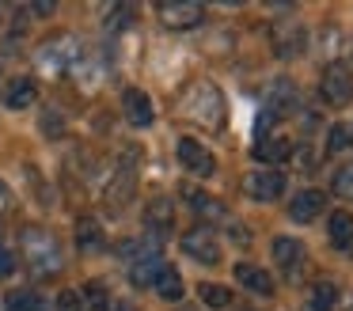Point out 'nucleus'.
Instances as JSON below:
<instances>
[{
    "mask_svg": "<svg viewBox=\"0 0 353 311\" xmlns=\"http://www.w3.org/2000/svg\"><path fill=\"white\" fill-rule=\"evenodd\" d=\"M23 258L39 277H54L61 273V247L50 232H39V228H27L23 232Z\"/></svg>",
    "mask_w": 353,
    "mask_h": 311,
    "instance_id": "f257e3e1",
    "label": "nucleus"
},
{
    "mask_svg": "<svg viewBox=\"0 0 353 311\" xmlns=\"http://www.w3.org/2000/svg\"><path fill=\"white\" fill-rule=\"evenodd\" d=\"M186 114H190L194 121H201L205 129H224V99H221V91L213 88V83H194L190 88V95H186Z\"/></svg>",
    "mask_w": 353,
    "mask_h": 311,
    "instance_id": "f03ea898",
    "label": "nucleus"
},
{
    "mask_svg": "<svg viewBox=\"0 0 353 311\" xmlns=\"http://www.w3.org/2000/svg\"><path fill=\"white\" fill-rule=\"evenodd\" d=\"M319 95L327 99L330 106H345L353 99V68L345 65V61H330V65L323 68Z\"/></svg>",
    "mask_w": 353,
    "mask_h": 311,
    "instance_id": "7ed1b4c3",
    "label": "nucleus"
},
{
    "mask_svg": "<svg viewBox=\"0 0 353 311\" xmlns=\"http://www.w3.org/2000/svg\"><path fill=\"white\" fill-rule=\"evenodd\" d=\"M156 15H160V23L171 30H190L205 19V8L194 4V0H160V4H156Z\"/></svg>",
    "mask_w": 353,
    "mask_h": 311,
    "instance_id": "20e7f679",
    "label": "nucleus"
},
{
    "mask_svg": "<svg viewBox=\"0 0 353 311\" xmlns=\"http://www.w3.org/2000/svg\"><path fill=\"white\" fill-rule=\"evenodd\" d=\"M270 46H274L277 57L289 61V57H300V53H304L307 34H304V27H300L296 19H281V23L270 27Z\"/></svg>",
    "mask_w": 353,
    "mask_h": 311,
    "instance_id": "39448f33",
    "label": "nucleus"
},
{
    "mask_svg": "<svg viewBox=\"0 0 353 311\" xmlns=\"http://www.w3.org/2000/svg\"><path fill=\"white\" fill-rule=\"evenodd\" d=\"M175 152H179V163H183L190 174H198V179L216 174V159H213V152H209L201 141H194V137H179Z\"/></svg>",
    "mask_w": 353,
    "mask_h": 311,
    "instance_id": "423d86ee",
    "label": "nucleus"
},
{
    "mask_svg": "<svg viewBox=\"0 0 353 311\" xmlns=\"http://www.w3.org/2000/svg\"><path fill=\"white\" fill-rule=\"evenodd\" d=\"M72 61H80V46H77V38H69V34H57V38H50V42L39 46V65L42 68H69Z\"/></svg>",
    "mask_w": 353,
    "mask_h": 311,
    "instance_id": "0eeeda50",
    "label": "nucleus"
},
{
    "mask_svg": "<svg viewBox=\"0 0 353 311\" xmlns=\"http://www.w3.org/2000/svg\"><path fill=\"white\" fill-rule=\"evenodd\" d=\"M296 99H300L296 83L285 80V76H277V80L266 88V114H270L274 121H277V118H292V110H296Z\"/></svg>",
    "mask_w": 353,
    "mask_h": 311,
    "instance_id": "6e6552de",
    "label": "nucleus"
},
{
    "mask_svg": "<svg viewBox=\"0 0 353 311\" xmlns=\"http://www.w3.org/2000/svg\"><path fill=\"white\" fill-rule=\"evenodd\" d=\"M183 250L194 258V262H201V265L221 262V243H216V235L209 232V228H194V232H186L183 235Z\"/></svg>",
    "mask_w": 353,
    "mask_h": 311,
    "instance_id": "1a4fd4ad",
    "label": "nucleus"
},
{
    "mask_svg": "<svg viewBox=\"0 0 353 311\" xmlns=\"http://www.w3.org/2000/svg\"><path fill=\"white\" fill-rule=\"evenodd\" d=\"M243 190L254 201H277V197L285 194V174L274 171V167H270V171H251L243 179Z\"/></svg>",
    "mask_w": 353,
    "mask_h": 311,
    "instance_id": "9d476101",
    "label": "nucleus"
},
{
    "mask_svg": "<svg viewBox=\"0 0 353 311\" xmlns=\"http://www.w3.org/2000/svg\"><path fill=\"white\" fill-rule=\"evenodd\" d=\"M274 262L285 265L289 281H296L300 277V265H304V243L292 239V235H277V239H274Z\"/></svg>",
    "mask_w": 353,
    "mask_h": 311,
    "instance_id": "9b49d317",
    "label": "nucleus"
},
{
    "mask_svg": "<svg viewBox=\"0 0 353 311\" xmlns=\"http://www.w3.org/2000/svg\"><path fill=\"white\" fill-rule=\"evenodd\" d=\"M122 110H125V118L133 121V126H141V129H148L156 121V110H152V99L145 95L141 88H130L122 95Z\"/></svg>",
    "mask_w": 353,
    "mask_h": 311,
    "instance_id": "f8f14e48",
    "label": "nucleus"
},
{
    "mask_svg": "<svg viewBox=\"0 0 353 311\" xmlns=\"http://www.w3.org/2000/svg\"><path fill=\"white\" fill-rule=\"evenodd\" d=\"M145 228L160 239V235H168L171 228H175V209H171L168 197H152V201L145 205Z\"/></svg>",
    "mask_w": 353,
    "mask_h": 311,
    "instance_id": "ddd939ff",
    "label": "nucleus"
},
{
    "mask_svg": "<svg viewBox=\"0 0 353 311\" xmlns=\"http://www.w3.org/2000/svg\"><path fill=\"white\" fill-rule=\"evenodd\" d=\"M323 205H327L323 190H300V194L292 197V205H289V217L296 220V224H307V220H315L323 212Z\"/></svg>",
    "mask_w": 353,
    "mask_h": 311,
    "instance_id": "4468645a",
    "label": "nucleus"
},
{
    "mask_svg": "<svg viewBox=\"0 0 353 311\" xmlns=\"http://www.w3.org/2000/svg\"><path fill=\"white\" fill-rule=\"evenodd\" d=\"M34 99H39V83H34L31 76H16V80H8V88H4V103H8L12 110H27V106H34Z\"/></svg>",
    "mask_w": 353,
    "mask_h": 311,
    "instance_id": "2eb2a0df",
    "label": "nucleus"
},
{
    "mask_svg": "<svg viewBox=\"0 0 353 311\" xmlns=\"http://www.w3.org/2000/svg\"><path fill=\"white\" fill-rule=\"evenodd\" d=\"M236 281H239L243 288H251V292H259V296H274V277H270L262 265L239 262V265H236Z\"/></svg>",
    "mask_w": 353,
    "mask_h": 311,
    "instance_id": "dca6fc26",
    "label": "nucleus"
},
{
    "mask_svg": "<svg viewBox=\"0 0 353 311\" xmlns=\"http://www.w3.org/2000/svg\"><path fill=\"white\" fill-rule=\"evenodd\" d=\"M77 247L84 254H95V250L107 247V235H103V224L95 217H80L77 220Z\"/></svg>",
    "mask_w": 353,
    "mask_h": 311,
    "instance_id": "f3484780",
    "label": "nucleus"
},
{
    "mask_svg": "<svg viewBox=\"0 0 353 311\" xmlns=\"http://www.w3.org/2000/svg\"><path fill=\"white\" fill-rule=\"evenodd\" d=\"M183 197L190 201V209L198 212V217H205V220H228V212H224V205L216 201L213 194H201L198 186H183Z\"/></svg>",
    "mask_w": 353,
    "mask_h": 311,
    "instance_id": "a211bd4d",
    "label": "nucleus"
},
{
    "mask_svg": "<svg viewBox=\"0 0 353 311\" xmlns=\"http://www.w3.org/2000/svg\"><path fill=\"white\" fill-rule=\"evenodd\" d=\"M251 156L259 159V163H285V159L292 156V141H285V137H262L251 148Z\"/></svg>",
    "mask_w": 353,
    "mask_h": 311,
    "instance_id": "6ab92c4d",
    "label": "nucleus"
},
{
    "mask_svg": "<svg viewBox=\"0 0 353 311\" xmlns=\"http://www.w3.org/2000/svg\"><path fill=\"white\" fill-rule=\"evenodd\" d=\"M163 258L160 254H148V258H137V262H130V281L137 288H148V285H156V277H160V270H163Z\"/></svg>",
    "mask_w": 353,
    "mask_h": 311,
    "instance_id": "aec40b11",
    "label": "nucleus"
},
{
    "mask_svg": "<svg viewBox=\"0 0 353 311\" xmlns=\"http://www.w3.org/2000/svg\"><path fill=\"white\" fill-rule=\"evenodd\" d=\"M338 303V285L334 281H312V288H307V311H334Z\"/></svg>",
    "mask_w": 353,
    "mask_h": 311,
    "instance_id": "412c9836",
    "label": "nucleus"
},
{
    "mask_svg": "<svg viewBox=\"0 0 353 311\" xmlns=\"http://www.w3.org/2000/svg\"><path fill=\"white\" fill-rule=\"evenodd\" d=\"M130 197H133V171H130V167H122V171L114 174V182L107 186V205L118 212Z\"/></svg>",
    "mask_w": 353,
    "mask_h": 311,
    "instance_id": "4be33fe9",
    "label": "nucleus"
},
{
    "mask_svg": "<svg viewBox=\"0 0 353 311\" xmlns=\"http://www.w3.org/2000/svg\"><path fill=\"white\" fill-rule=\"evenodd\" d=\"M330 243H334V247L338 250H350L353 247V217H350V212H342V209H338V212H330Z\"/></svg>",
    "mask_w": 353,
    "mask_h": 311,
    "instance_id": "5701e85b",
    "label": "nucleus"
},
{
    "mask_svg": "<svg viewBox=\"0 0 353 311\" xmlns=\"http://www.w3.org/2000/svg\"><path fill=\"white\" fill-rule=\"evenodd\" d=\"M80 303H84V311H110L107 281H88V285L80 288Z\"/></svg>",
    "mask_w": 353,
    "mask_h": 311,
    "instance_id": "b1692460",
    "label": "nucleus"
},
{
    "mask_svg": "<svg viewBox=\"0 0 353 311\" xmlns=\"http://www.w3.org/2000/svg\"><path fill=\"white\" fill-rule=\"evenodd\" d=\"M156 292H160V300H171V303H175V300H183V277H179V270H171V265H163V270H160V277H156Z\"/></svg>",
    "mask_w": 353,
    "mask_h": 311,
    "instance_id": "393cba45",
    "label": "nucleus"
},
{
    "mask_svg": "<svg viewBox=\"0 0 353 311\" xmlns=\"http://www.w3.org/2000/svg\"><path fill=\"white\" fill-rule=\"evenodd\" d=\"M4 311H42V296L31 288H12L4 296Z\"/></svg>",
    "mask_w": 353,
    "mask_h": 311,
    "instance_id": "a878e982",
    "label": "nucleus"
},
{
    "mask_svg": "<svg viewBox=\"0 0 353 311\" xmlns=\"http://www.w3.org/2000/svg\"><path fill=\"white\" fill-rule=\"evenodd\" d=\"M198 296H201V303H205V308H216V311L232 303V288L213 285V281H201V285H198Z\"/></svg>",
    "mask_w": 353,
    "mask_h": 311,
    "instance_id": "bb28decb",
    "label": "nucleus"
},
{
    "mask_svg": "<svg viewBox=\"0 0 353 311\" xmlns=\"http://www.w3.org/2000/svg\"><path fill=\"white\" fill-rule=\"evenodd\" d=\"M133 15H137V12H133L130 4H114V8L107 12V27H110V30H125V27L133 23Z\"/></svg>",
    "mask_w": 353,
    "mask_h": 311,
    "instance_id": "cd10ccee",
    "label": "nucleus"
},
{
    "mask_svg": "<svg viewBox=\"0 0 353 311\" xmlns=\"http://www.w3.org/2000/svg\"><path fill=\"white\" fill-rule=\"evenodd\" d=\"M350 148V126H330V137H327V152H345Z\"/></svg>",
    "mask_w": 353,
    "mask_h": 311,
    "instance_id": "c85d7f7f",
    "label": "nucleus"
},
{
    "mask_svg": "<svg viewBox=\"0 0 353 311\" xmlns=\"http://www.w3.org/2000/svg\"><path fill=\"white\" fill-rule=\"evenodd\" d=\"M334 194L353 197V163H350V167H342V171L334 174Z\"/></svg>",
    "mask_w": 353,
    "mask_h": 311,
    "instance_id": "c756f323",
    "label": "nucleus"
},
{
    "mask_svg": "<svg viewBox=\"0 0 353 311\" xmlns=\"http://www.w3.org/2000/svg\"><path fill=\"white\" fill-rule=\"evenodd\" d=\"M57 311H84L80 292H61V296H57Z\"/></svg>",
    "mask_w": 353,
    "mask_h": 311,
    "instance_id": "7c9ffc66",
    "label": "nucleus"
},
{
    "mask_svg": "<svg viewBox=\"0 0 353 311\" xmlns=\"http://www.w3.org/2000/svg\"><path fill=\"white\" fill-rule=\"evenodd\" d=\"M12 270H16V258H12V250L0 243V281L4 277H12Z\"/></svg>",
    "mask_w": 353,
    "mask_h": 311,
    "instance_id": "2f4dec72",
    "label": "nucleus"
},
{
    "mask_svg": "<svg viewBox=\"0 0 353 311\" xmlns=\"http://www.w3.org/2000/svg\"><path fill=\"white\" fill-rule=\"evenodd\" d=\"M42 133H61V118H57V110L42 114Z\"/></svg>",
    "mask_w": 353,
    "mask_h": 311,
    "instance_id": "473e14b6",
    "label": "nucleus"
},
{
    "mask_svg": "<svg viewBox=\"0 0 353 311\" xmlns=\"http://www.w3.org/2000/svg\"><path fill=\"white\" fill-rule=\"evenodd\" d=\"M31 12L34 15H50V12H54V4H46V0H42V4H31Z\"/></svg>",
    "mask_w": 353,
    "mask_h": 311,
    "instance_id": "72a5a7b5",
    "label": "nucleus"
},
{
    "mask_svg": "<svg viewBox=\"0 0 353 311\" xmlns=\"http://www.w3.org/2000/svg\"><path fill=\"white\" fill-rule=\"evenodd\" d=\"M114 311H137V308H133V303H122V308H114Z\"/></svg>",
    "mask_w": 353,
    "mask_h": 311,
    "instance_id": "f704fd0d",
    "label": "nucleus"
},
{
    "mask_svg": "<svg viewBox=\"0 0 353 311\" xmlns=\"http://www.w3.org/2000/svg\"><path fill=\"white\" fill-rule=\"evenodd\" d=\"M179 311H198V308H179Z\"/></svg>",
    "mask_w": 353,
    "mask_h": 311,
    "instance_id": "c9c22d12",
    "label": "nucleus"
},
{
    "mask_svg": "<svg viewBox=\"0 0 353 311\" xmlns=\"http://www.w3.org/2000/svg\"><path fill=\"white\" fill-rule=\"evenodd\" d=\"M350 141H353V126H350Z\"/></svg>",
    "mask_w": 353,
    "mask_h": 311,
    "instance_id": "e433bc0d",
    "label": "nucleus"
},
{
    "mask_svg": "<svg viewBox=\"0 0 353 311\" xmlns=\"http://www.w3.org/2000/svg\"><path fill=\"white\" fill-rule=\"evenodd\" d=\"M350 311H353V308H350Z\"/></svg>",
    "mask_w": 353,
    "mask_h": 311,
    "instance_id": "4c0bfd02",
    "label": "nucleus"
}]
</instances>
